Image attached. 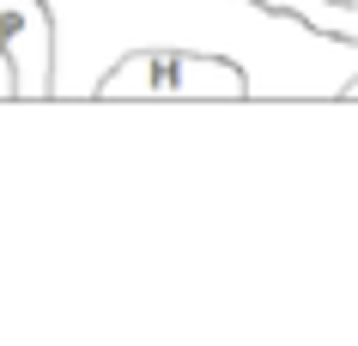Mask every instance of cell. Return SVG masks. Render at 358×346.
Segmentation results:
<instances>
[{"instance_id":"2","label":"cell","mask_w":358,"mask_h":346,"mask_svg":"<svg viewBox=\"0 0 358 346\" xmlns=\"http://www.w3.org/2000/svg\"><path fill=\"white\" fill-rule=\"evenodd\" d=\"M103 103H249L255 85H249L243 61L219 55V49H134L128 61H115L110 79H103Z\"/></svg>"},{"instance_id":"1","label":"cell","mask_w":358,"mask_h":346,"mask_svg":"<svg viewBox=\"0 0 358 346\" xmlns=\"http://www.w3.org/2000/svg\"><path fill=\"white\" fill-rule=\"evenodd\" d=\"M55 13V97L92 103L115 61L134 49H219L243 61L255 97L328 103L358 79V37L273 13L262 0H49ZM13 97V61L0 55V103Z\"/></svg>"},{"instance_id":"3","label":"cell","mask_w":358,"mask_h":346,"mask_svg":"<svg viewBox=\"0 0 358 346\" xmlns=\"http://www.w3.org/2000/svg\"><path fill=\"white\" fill-rule=\"evenodd\" d=\"M0 55L13 61V103L55 97V13H49V0H0Z\"/></svg>"},{"instance_id":"4","label":"cell","mask_w":358,"mask_h":346,"mask_svg":"<svg viewBox=\"0 0 358 346\" xmlns=\"http://www.w3.org/2000/svg\"><path fill=\"white\" fill-rule=\"evenodd\" d=\"M273 13H292V19L316 24V31H334V37H358V0H262Z\"/></svg>"},{"instance_id":"5","label":"cell","mask_w":358,"mask_h":346,"mask_svg":"<svg viewBox=\"0 0 358 346\" xmlns=\"http://www.w3.org/2000/svg\"><path fill=\"white\" fill-rule=\"evenodd\" d=\"M346 103H358V79H352V85H346Z\"/></svg>"}]
</instances>
